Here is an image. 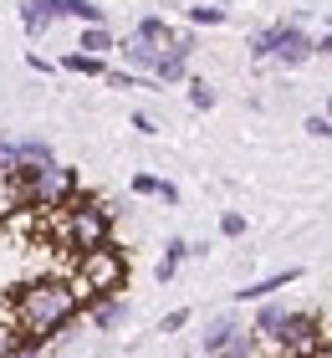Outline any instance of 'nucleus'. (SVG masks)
I'll return each mask as SVG.
<instances>
[{"label":"nucleus","instance_id":"f257e3e1","mask_svg":"<svg viewBox=\"0 0 332 358\" xmlns=\"http://www.w3.org/2000/svg\"><path fill=\"white\" fill-rule=\"evenodd\" d=\"M10 322L21 328L26 348L46 353V343H57V338H77L87 317H82V297L66 276H36V282L10 287Z\"/></svg>","mask_w":332,"mask_h":358},{"label":"nucleus","instance_id":"f03ea898","mask_svg":"<svg viewBox=\"0 0 332 358\" xmlns=\"http://www.w3.org/2000/svg\"><path fill=\"white\" fill-rule=\"evenodd\" d=\"M113 225H118V205L103 200V194H92V189H82L77 200L57 215V236H62L66 251L87 256V251H97V246L113 241Z\"/></svg>","mask_w":332,"mask_h":358},{"label":"nucleus","instance_id":"7ed1b4c3","mask_svg":"<svg viewBox=\"0 0 332 358\" xmlns=\"http://www.w3.org/2000/svg\"><path fill=\"white\" fill-rule=\"evenodd\" d=\"M245 52H251V62L256 67H287V72H296V67H307L312 57H317V36L307 31V21H271V26H256L251 36H245Z\"/></svg>","mask_w":332,"mask_h":358},{"label":"nucleus","instance_id":"20e7f679","mask_svg":"<svg viewBox=\"0 0 332 358\" xmlns=\"http://www.w3.org/2000/svg\"><path fill=\"white\" fill-rule=\"evenodd\" d=\"M6 185H10V205L41 210V215H62V210L82 194V179H77L72 164H46L31 179H6Z\"/></svg>","mask_w":332,"mask_h":358},{"label":"nucleus","instance_id":"39448f33","mask_svg":"<svg viewBox=\"0 0 332 358\" xmlns=\"http://www.w3.org/2000/svg\"><path fill=\"white\" fill-rule=\"evenodd\" d=\"M128 251L118 246V241H108V246H97L87 256H77V297L82 307L97 302V297H123V287H128Z\"/></svg>","mask_w":332,"mask_h":358},{"label":"nucleus","instance_id":"423d86ee","mask_svg":"<svg viewBox=\"0 0 332 358\" xmlns=\"http://www.w3.org/2000/svg\"><path fill=\"white\" fill-rule=\"evenodd\" d=\"M322 343H327V328H322L317 307H291L287 322L266 338V353H271V358H296V353H312Z\"/></svg>","mask_w":332,"mask_h":358},{"label":"nucleus","instance_id":"0eeeda50","mask_svg":"<svg viewBox=\"0 0 332 358\" xmlns=\"http://www.w3.org/2000/svg\"><path fill=\"white\" fill-rule=\"evenodd\" d=\"M46 164H57V149H52L46 138H36V134L15 138V174H10V179H31V174L46 169Z\"/></svg>","mask_w":332,"mask_h":358},{"label":"nucleus","instance_id":"6e6552de","mask_svg":"<svg viewBox=\"0 0 332 358\" xmlns=\"http://www.w3.org/2000/svg\"><path fill=\"white\" fill-rule=\"evenodd\" d=\"M291 282H302V266H281V271H271V276H261V282H245L240 292H230V297L236 302H271L281 287H291Z\"/></svg>","mask_w":332,"mask_h":358},{"label":"nucleus","instance_id":"1a4fd4ad","mask_svg":"<svg viewBox=\"0 0 332 358\" xmlns=\"http://www.w3.org/2000/svg\"><path fill=\"white\" fill-rule=\"evenodd\" d=\"M245 328H240V317L236 313H220V317H210L205 322V333H199V358H215L220 348H230L240 338Z\"/></svg>","mask_w":332,"mask_h":358},{"label":"nucleus","instance_id":"9d476101","mask_svg":"<svg viewBox=\"0 0 332 358\" xmlns=\"http://www.w3.org/2000/svg\"><path fill=\"white\" fill-rule=\"evenodd\" d=\"M82 317L92 322V333H118L128 322V302L123 297H97V302L82 307Z\"/></svg>","mask_w":332,"mask_h":358},{"label":"nucleus","instance_id":"9b49d317","mask_svg":"<svg viewBox=\"0 0 332 358\" xmlns=\"http://www.w3.org/2000/svg\"><path fill=\"white\" fill-rule=\"evenodd\" d=\"M118 57H123V67L128 72H138V77H154V67H159V46H148V41H138V36H123L118 41Z\"/></svg>","mask_w":332,"mask_h":358},{"label":"nucleus","instance_id":"f8f14e48","mask_svg":"<svg viewBox=\"0 0 332 358\" xmlns=\"http://www.w3.org/2000/svg\"><path fill=\"white\" fill-rule=\"evenodd\" d=\"M133 194H143V200H164V205H179V185L174 179H164L154 169H138L133 174Z\"/></svg>","mask_w":332,"mask_h":358},{"label":"nucleus","instance_id":"ddd939ff","mask_svg":"<svg viewBox=\"0 0 332 358\" xmlns=\"http://www.w3.org/2000/svg\"><path fill=\"white\" fill-rule=\"evenodd\" d=\"M185 262H189V241H185V236H169V241H164V256H159V266H154V282H159V287H169L174 276H179V266H185Z\"/></svg>","mask_w":332,"mask_h":358},{"label":"nucleus","instance_id":"4468645a","mask_svg":"<svg viewBox=\"0 0 332 358\" xmlns=\"http://www.w3.org/2000/svg\"><path fill=\"white\" fill-rule=\"evenodd\" d=\"M287 313H291V307H287V302H276V297H271V302H256V317H251V333H256V338H261V343H266V338H271V333L281 328V322H287Z\"/></svg>","mask_w":332,"mask_h":358},{"label":"nucleus","instance_id":"2eb2a0df","mask_svg":"<svg viewBox=\"0 0 332 358\" xmlns=\"http://www.w3.org/2000/svg\"><path fill=\"white\" fill-rule=\"evenodd\" d=\"M77 52H87V57H113L118 52V36H113L108 26H82V36H77Z\"/></svg>","mask_w":332,"mask_h":358},{"label":"nucleus","instance_id":"dca6fc26","mask_svg":"<svg viewBox=\"0 0 332 358\" xmlns=\"http://www.w3.org/2000/svg\"><path fill=\"white\" fill-rule=\"evenodd\" d=\"M57 67L72 72V77H87V83H103V77H108V62L103 57H87V52H66Z\"/></svg>","mask_w":332,"mask_h":358},{"label":"nucleus","instance_id":"f3484780","mask_svg":"<svg viewBox=\"0 0 332 358\" xmlns=\"http://www.w3.org/2000/svg\"><path fill=\"white\" fill-rule=\"evenodd\" d=\"M154 83H159V87H185V83H189V57L164 52L159 67H154Z\"/></svg>","mask_w":332,"mask_h":358},{"label":"nucleus","instance_id":"a211bd4d","mask_svg":"<svg viewBox=\"0 0 332 358\" xmlns=\"http://www.w3.org/2000/svg\"><path fill=\"white\" fill-rule=\"evenodd\" d=\"M133 36H138V41H148V46H159V52H164V46L174 41V26L164 21V15H138V21H133Z\"/></svg>","mask_w":332,"mask_h":358},{"label":"nucleus","instance_id":"6ab92c4d","mask_svg":"<svg viewBox=\"0 0 332 358\" xmlns=\"http://www.w3.org/2000/svg\"><path fill=\"white\" fill-rule=\"evenodd\" d=\"M62 21H77V26H108V10L92 6V0H62Z\"/></svg>","mask_w":332,"mask_h":358},{"label":"nucleus","instance_id":"aec40b11","mask_svg":"<svg viewBox=\"0 0 332 358\" xmlns=\"http://www.w3.org/2000/svg\"><path fill=\"white\" fill-rule=\"evenodd\" d=\"M185 87H189V108H194V113H215V103H220L215 83H205V77H194V72H189V83H185Z\"/></svg>","mask_w":332,"mask_h":358},{"label":"nucleus","instance_id":"412c9836","mask_svg":"<svg viewBox=\"0 0 332 358\" xmlns=\"http://www.w3.org/2000/svg\"><path fill=\"white\" fill-rule=\"evenodd\" d=\"M225 21H230V10L215 6V0H210V6H189V31H215V26H225Z\"/></svg>","mask_w":332,"mask_h":358},{"label":"nucleus","instance_id":"4be33fe9","mask_svg":"<svg viewBox=\"0 0 332 358\" xmlns=\"http://www.w3.org/2000/svg\"><path fill=\"white\" fill-rule=\"evenodd\" d=\"M21 26H26V36H46L57 21H52L46 10H36V6H26V0H21Z\"/></svg>","mask_w":332,"mask_h":358},{"label":"nucleus","instance_id":"5701e85b","mask_svg":"<svg viewBox=\"0 0 332 358\" xmlns=\"http://www.w3.org/2000/svg\"><path fill=\"white\" fill-rule=\"evenodd\" d=\"M256 353H261V338H256L251 328H245V333L236 338V343H230V348H220L215 358H256Z\"/></svg>","mask_w":332,"mask_h":358},{"label":"nucleus","instance_id":"b1692460","mask_svg":"<svg viewBox=\"0 0 332 358\" xmlns=\"http://www.w3.org/2000/svg\"><path fill=\"white\" fill-rule=\"evenodd\" d=\"M220 236L225 241H240L245 236V215H240V210H225V215H220Z\"/></svg>","mask_w":332,"mask_h":358},{"label":"nucleus","instance_id":"393cba45","mask_svg":"<svg viewBox=\"0 0 332 358\" xmlns=\"http://www.w3.org/2000/svg\"><path fill=\"white\" fill-rule=\"evenodd\" d=\"M179 328H189V307H174V313H164L154 333H179Z\"/></svg>","mask_w":332,"mask_h":358},{"label":"nucleus","instance_id":"a878e982","mask_svg":"<svg viewBox=\"0 0 332 358\" xmlns=\"http://www.w3.org/2000/svg\"><path fill=\"white\" fill-rule=\"evenodd\" d=\"M10 174H15V138L0 134V179H10Z\"/></svg>","mask_w":332,"mask_h":358},{"label":"nucleus","instance_id":"bb28decb","mask_svg":"<svg viewBox=\"0 0 332 358\" xmlns=\"http://www.w3.org/2000/svg\"><path fill=\"white\" fill-rule=\"evenodd\" d=\"M128 128H133V134H143V138H154V134H159V118H154V113H143V108H138V113L128 118Z\"/></svg>","mask_w":332,"mask_h":358},{"label":"nucleus","instance_id":"cd10ccee","mask_svg":"<svg viewBox=\"0 0 332 358\" xmlns=\"http://www.w3.org/2000/svg\"><path fill=\"white\" fill-rule=\"evenodd\" d=\"M302 128H307L312 138H332V118H327V113H312V118H307Z\"/></svg>","mask_w":332,"mask_h":358},{"label":"nucleus","instance_id":"c85d7f7f","mask_svg":"<svg viewBox=\"0 0 332 358\" xmlns=\"http://www.w3.org/2000/svg\"><path fill=\"white\" fill-rule=\"evenodd\" d=\"M26 67H31V72H57V62H46L41 52H26Z\"/></svg>","mask_w":332,"mask_h":358},{"label":"nucleus","instance_id":"c756f323","mask_svg":"<svg viewBox=\"0 0 332 358\" xmlns=\"http://www.w3.org/2000/svg\"><path fill=\"white\" fill-rule=\"evenodd\" d=\"M26 6H36V10L52 15V21H62V0H26Z\"/></svg>","mask_w":332,"mask_h":358},{"label":"nucleus","instance_id":"7c9ffc66","mask_svg":"<svg viewBox=\"0 0 332 358\" xmlns=\"http://www.w3.org/2000/svg\"><path fill=\"white\" fill-rule=\"evenodd\" d=\"M317 57H332V15H327V31L317 36Z\"/></svg>","mask_w":332,"mask_h":358},{"label":"nucleus","instance_id":"2f4dec72","mask_svg":"<svg viewBox=\"0 0 332 358\" xmlns=\"http://www.w3.org/2000/svg\"><path fill=\"white\" fill-rule=\"evenodd\" d=\"M15 358H41V348H26V343H21V348H15Z\"/></svg>","mask_w":332,"mask_h":358},{"label":"nucleus","instance_id":"473e14b6","mask_svg":"<svg viewBox=\"0 0 332 358\" xmlns=\"http://www.w3.org/2000/svg\"><path fill=\"white\" fill-rule=\"evenodd\" d=\"M327 118H332V97H327Z\"/></svg>","mask_w":332,"mask_h":358},{"label":"nucleus","instance_id":"72a5a7b5","mask_svg":"<svg viewBox=\"0 0 332 358\" xmlns=\"http://www.w3.org/2000/svg\"><path fill=\"white\" fill-rule=\"evenodd\" d=\"M327 338H332V328H327Z\"/></svg>","mask_w":332,"mask_h":358}]
</instances>
